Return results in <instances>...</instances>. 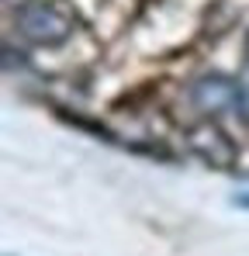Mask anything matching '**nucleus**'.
<instances>
[{
  "label": "nucleus",
  "mask_w": 249,
  "mask_h": 256,
  "mask_svg": "<svg viewBox=\"0 0 249 256\" xmlns=\"http://www.w3.org/2000/svg\"><path fill=\"white\" fill-rule=\"evenodd\" d=\"M236 204L239 208H249V194H236Z\"/></svg>",
  "instance_id": "20e7f679"
},
{
  "label": "nucleus",
  "mask_w": 249,
  "mask_h": 256,
  "mask_svg": "<svg viewBox=\"0 0 249 256\" xmlns=\"http://www.w3.org/2000/svg\"><path fill=\"white\" fill-rule=\"evenodd\" d=\"M246 59H249V35H246Z\"/></svg>",
  "instance_id": "39448f33"
},
{
  "label": "nucleus",
  "mask_w": 249,
  "mask_h": 256,
  "mask_svg": "<svg viewBox=\"0 0 249 256\" xmlns=\"http://www.w3.org/2000/svg\"><path fill=\"white\" fill-rule=\"evenodd\" d=\"M187 142H190V149H194L204 163L218 166V170H228V166L236 163V146H232V138L218 125H211V122L190 128V138H187Z\"/></svg>",
  "instance_id": "7ed1b4c3"
},
{
  "label": "nucleus",
  "mask_w": 249,
  "mask_h": 256,
  "mask_svg": "<svg viewBox=\"0 0 249 256\" xmlns=\"http://www.w3.org/2000/svg\"><path fill=\"white\" fill-rule=\"evenodd\" d=\"M14 24L32 45H59V42H66L70 32H73L70 14L62 7H56V4H45V0L24 4L14 14Z\"/></svg>",
  "instance_id": "f257e3e1"
},
{
  "label": "nucleus",
  "mask_w": 249,
  "mask_h": 256,
  "mask_svg": "<svg viewBox=\"0 0 249 256\" xmlns=\"http://www.w3.org/2000/svg\"><path fill=\"white\" fill-rule=\"evenodd\" d=\"M190 100L204 111V114H222V111H239L242 104V84L222 76V73H208L190 86Z\"/></svg>",
  "instance_id": "f03ea898"
}]
</instances>
